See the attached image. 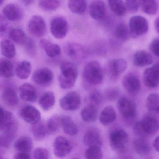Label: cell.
Returning a JSON list of instances; mask_svg holds the SVG:
<instances>
[{"label":"cell","instance_id":"33","mask_svg":"<svg viewBox=\"0 0 159 159\" xmlns=\"http://www.w3.org/2000/svg\"><path fill=\"white\" fill-rule=\"evenodd\" d=\"M15 72L12 63L7 58L0 59V75L5 78L14 76Z\"/></svg>","mask_w":159,"mask_h":159},{"label":"cell","instance_id":"12","mask_svg":"<svg viewBox=\"0 0 159 159\" xmlns=\"http://www.w3.org/2000/svg\"><path fill=\"white\" fill-rule=\"evenodd\" d=\"M66 55L75 60L84 59L87 55V49L84 46L75 43H68L64 46Z\"/></svg>","mask_w":159,"mask_h":159},{"label":"cell","instance_id":"52","mask_svg":"<svg viewBox=\"0 0 159 159\" xmlns=\"http://www.w3.org/2000/svg\"><path fill=\"white\" fill-rule=\"evenodd\" d=\"M153 147L157 152L159 153V136L155 139L153 143Z\"/></svg>","mask_w":159,"mask_h":159},{"label":"cell","instance_id":"19","mask_svg":"<svg viewBox=\"0 0 159 159\" xmlns=\"http://www.w3.org/2000/svg\"><path fill=\"white\" fill-rule=\"evenodd\" d=\"M89 12L91 17L96 21L103 19L106 15V7L102 0H93L89 6Z\"/></svg>","mask_w":159,"mask_h":159},{"label":"cell","instance_id":"49","mask_svg":"<svg viewBox=\"0 0 159 159\" xmlns=\"http://www.w3.org/2000/svg\"><path fill=\"white\" fill-rule=\"evenodd\" d=\"M149 49L154 55L159 58V37L153 40L149 46Z\"/></svg>","mask_w":159,"mask_h":159},{"label":"cell","instance_id":"23","mask_svg":"<svg viewBox=\"0 0 159 159\" xmlns=\"http://www.w3.org/2000/svg\"><path fill=\"white\" fill-rule=\"evenodd\" d=\"M40 45L47 55L50 58H55L60 55L61 53V49L59 45L53 44L47 39H41Z\"/></svg>","mask_w":159,"mask_h":159},{"label":"cell","instance_id":"35","mask_svg":"<svg viewBox=\"0 0 159 159\" xmlns=\"http://www.w3.org/2000/svg\"><path fill=\"white\" fill-rule=\"evenodd\" d=\"M108 3L112 12L119 16H124L127 12L126 5L122 0H108Z\"/></svg>","mask_w":159,"mask_h":159},{"label":"cell","instance_id":"54","mask_svg":"<svg viewBox=\"0 0 159 159\" xmlns=\"http://www.w3.org/2000/svg\"><path fill=\"white\" fill-rule=\"evenodd\" d=\"M34 0H23L24 3L26 5L31 4L32 3L34 2Z\"/></svg>","mask_w":159,"mask_h":159},{"label":"cell","instance_id":"36","mask_svg":"<svg viewBox=\"0 0 159 159\" xmlns=\"http://www.w3.org/2000/svg\"><path fill=\"white\" fill-rule=\"evenodd\" d=\"M68 7L72 13L82 15L87 8L86 0H69Z\"/></svg>","mask_w":159,"mask_h":159},{"label":"cell","instance_id":"45","mask_svg":"<svg viewBox=\"0 0 159 159\" xmlns=\"http://www.w3.org/2000/svg\"><path fill=\"white\" fill-rule=\"evenodd\" d=\"M141 0H126L125 5L128 10L131 12L138 11L141 5Z\"/></svg>","mask_w":159,"mask_h":159},{"label":"cell","instance_id":"15","mask_svg":"<svg viewBox=\"0 0 159 159\" xmlns=\"http://www.w3.org/2000/svg\"><path fill=\"white\" fill-rule=\"evenodd\" d=\"M20 116L27 123L34 124L41 120V114L38 109L32 105H26L20 109Z\"/></svg>","mask_w":159,"mask_h":159},{"label":"cell","instance_id":"30","mask_svg":"<svg viewBox=\"0 0 159 159\" xmlns=\"http://www.w3.org/2000/svg\"><path fill=\"white\" fill-rule=\"evenodd\" d=\"M2 97L4 102L7 105L14 106L18 104V96L16 91L12 88H6L3 91Z\"/></svg>","mask_w":159,"mask_h":159},{"label":"cell","instance_id":"7","mask_svg":"<svg viewBox=\"0 0 159 159\" xmlns=\"http://www.w3.org/2000/svg\"><path fill=\"white\" fill-rule=\"evenodd\" d=\"M50 31L52 35L57 39H62L68 33L69 25L66 19L63 17L57 16L51 20Z\"/></svg>","mask_w":159,"mask_h":159},{"label":"cell","instance_id":"38","mask_svg":"<svg viewBox=\"0 0 159 159\" xmlns=\"http://www.w3.org/2000/svg\"><path fill=\"white\" fill-rule=\"evenodd\" d=\"M116 38L122 41H126L130 38L129 27L124 23H120L116 27L115 32Z\"/></svg>","mask_w":159,"mask_h":159},{"label":"cell","instance_id":"2","mask_svg":"<svg viewBox=\"0 0 159 159\" xmlns=\"http://www.w3.org/2000/svg\"><path fill=\"white\" fill-rule=\"evenodd\" d=\"M83 77L86 82L91 85L101 84L103 80V73L101 65L96 61H91L84 66Z\"/></svg>","mask_w":159,"mask_h":159},{"label":"cell","instance_id":"41","mask_svg":"<svg viewBox=\"0 0 159 159\" xmlns=\"http://www.w3.org/2000/svg\"><path fill=\"white\" fill-rule=\"evenodd\" d=\"M60 5V0H39V7L45 11H55Z\"/></svg>","mask_w":159,"mask_h":159},{"label":"cell","instance_id":"1","mask_svg":"<svg viewBox=\"0 0 159 159\" xmlns=\"http://www.w3.org/2000/svg\"><path fill=\"white\" fill-rule=\"evenodd\" d=\"M61 73L59 82L61 87L63 89H68L75 85L78 76V71L76 65L70 62L63 61L60 65Z\"/></svg>","mask_w":159,"mask_h":159},{"label":"cell","instance_id":"29","mask_svg":"<svg viewBox=\"0 0 159 159\" xmlns=\"http://www.w3.org/2000/svg\"><path fill=\"white\" fill-rule=\"evenodd\" d=\"M14 147L19 152L30 153L33 148L32 140L28 136L20 137L15 142Z\"/></svg>","mask_w":159,"mask_h":159},{"label":"cell","instance_id":"13","mask_svg":"<svg viewBox=\"0 0 159 159\" xmlns=\"http://www.w3.org/2000/svg\"><path fill=\"white\" fill-rule=\"evenodd\" d=\"M143 82L147 87H157L159 84V63L146 69L143 74Z\"/></svg>","mask_w":159,"mask_h":159},{"label":"cell","instance_id":"11","mask_svg":"<svg viewBox=\"0 0 159 159\" xmlns=\"http://www.w3.org/2000/svg\"><path fill=\"white\" fill-rule=\"evenodd\" d=\"M34 82L42 87H48L53 81V72L48 68H42L36 70L33 75Z\"/></svg>","mask_w":159,"mask_h":159},{"label":"cell","instance_id":"34","mask_svg":"<svg viewBox=\"0 0 159 159\" xmlns=\"http://www.w3.org/2000/svg\"><path fill=\"white\" fill-rule=\"evenodd\" d=\"M8 37L11 41L20 45H24L28 38L24 31L18 28H14L10 30Z\"/></svg>","mask_w":159,"mask_h":159},{"label":"cell","instance_id":"10","mask_svg":"<svg viewBox=\"0 0 159 159\" xmlns=\"http://www.w3.org/2000/svg\"><path fill=\"white\" fill-rule=\"evenodd\" d=\"M81 100L79 94L75 91H71L60 100V105L65 111H75L79 109Z\"/></svg>","mask_w":159,"mask_h":159},{"label":"cell","instance_id":"50","mask_svg":"<svg viewBox=\"0 0 159 159\" xmlns=\"http://www.w3.org/2000/svg\"><path fill=\"white\" fill-rule=\"evenodd\" d=\"M7 23L5 18L0 15V33H3L7 30Z\"/></svg>","mask_w":159,"mask_h":159},{"label":"cell","instance_id":"18","mask_svg":"<svg viewBox=\"0 0 159 159\" xmlns=\"http://www.w3.org/2000/svg\"><path fill=\"white\" fill-rule=\"evenodd\" d=\"M5 17L11 21H17L21 19L24 12L20 6L16 4H8L2 9Z\"/></svg>","mask_w":159,"mask_h":159},{"label":"cell","instance_id":"26","mask_svg":"<svg viewBox=\"0 0 159 159\" xmlns=\"http://www.w3.org/2000/svg\"><path fill=\"white\" fill-rule=\"evenodd\" d=\"M81 118L88 123L94 122L98 116V109L96 105L90 104L85 106L80 113Z\"/></svg>","mask_w":159,"mask_h":159},{"label":"cell","instance_id":"3","mask_svg":"<svg viewBox=\"0 0 159 159\" xmlns=\"http://www.w3.org/2000/svg\"><path fill=\"white\" fill-rule=\"evenodd\" d=\"M159 129L158 120L154 117L147 116L138 121L134 127V132L138 136L152 135Z\"/></svg>","mask_w":159,"mask_h":159},{"label":"cell","instance_id":"55","mask_svg":"<svg viewBox=\"0 0 159 159\" xmlns=\"http://www.w3.org/2000/svg\"><path fill=\"white\" fill-rule=\"evenodd\" d=\"M3 2L4 0H0V5L2 4V3Z\"/></svg>","mask_w":159,"mask_h":159},{"label":"cell","instance_id":"32","mask_svg":"<svg viewBox=\"0 0 159 159\" xmlns=\"http://www.w3.org/2000/svg\"><path fill=\"white\" fill-rule=\"evenodd\" d=\"M1 53L2 56L7 58H12L16 55V49L15 45L12 41L4 39L0 43Z\"/></svg>","mask_w":159,"mask_h":159},{"label":"cell","instance_id":"46","mask_svg":"<svg viewBox=\"0 0 159 159\" xmlns=\"http://www.w3.org/2000/svg\"><path fill=\"white\" fill-rule=\"evenodd\" d=\"M33 158L35 159H47L49 158L48 150L43 147H38L34 151Z\"/></svg>","mask_w":159,"mask_h":159},{"label":"cell","instance_id":"47","mask_svg":"<svg viewBox=\"0 0 159 159\" xmlns=\"http://www.w3.org/2000/svg\"><path fill=\"white\" fill-rule=\"evenodd\" d=\"M26 51L30 55H35L36 52V46L32 39L27 38V41L24 44Z\"/></svg>","mask_w":159,"mask_h":159},{"label":"cell","instance_id":"17","mask_svg":"<svg viewBox=\"0 0 159 159\" xmlns=\"http://www.w3.org/2000/svg\"><path fill=\"white\" fill-rule=\"evenodd\" d=\"M83 143L88 147L102 146V141L99 130L95 128H91L87 130L83 137Z\"/></svg>","mask_w":159,"mask_h":159},{"label":"cell","instance_id":"8","mask_svg":"<svg viewBox=\"0 0 159 159\" xmlns=\"http://www.w3.org/2000/svg\"><path fill=\"white\" fill-rule=\"evenodd\" d=\"M28 30L31 35L36 38L44 36L47 28L43 18L37 15L33 16L28 22Z\"/></svg>","mask_w":159,"mask_h":159},{"label":"cell","instance_id":"21","mask_svg":"<svg viewBox=\"0 0 159 159\" xmlns=\"http://www.w3.org/2000/svg\"><path fill=\"white\" fill-rule=\"evenodd\" d=\"M153 57L149 52L141 50L134 53L133 57V63L135 66L143 67L152 64Z\"/></svg>","mask_w":159,"mask_h":159},{"label":"cell","instance_id":"16","mask_svg":"<svg viewBox=\"0 0 159 159\" xmlns=\"http://www.w3.org/2000/svg\"><path fill=\"white\" fill-rule=\"evenodd\" d=\"M124 88L130 94L135 95L140 91L141 82L139 77L133 73L126 74L122 80Z\"/></svg>","mask_w":159,"mask_h":159},{"label":"cell","instance_id":"39","mask_svg":"<svg viewBox=\"0 0 159 159\" xmlns=\"http://www.w3.org/2000/svg\"><path fill=\"white\" fill-rule=\"evenodd\" d=\"M146 106L150 112L159 114V94L153 93L148 97Z\"/></svg>","mask_w":159,"mask_h":159},{"label":"cell","instance_id":"5","mask_svg":"<svg viewBox=\"0 0 159 159\" xmlns=\"http://www.w3.org/2000/svg\"><path fill=\"white\" fill-rule=\"evenodd\" d=\"M148 28L147 20L142 16H134L129 21L130 33L133 38H137L145 34L148 31Z\"/></svg>","mask_w":159,"mask_h":159},{"label":"cell","instance_id":"42","mask_svg":"<svg viewBox=\"0 0 159 159\" xmlns=\"http://www.w3.org/2000/svg\"><path fill=\"white\" fill-rule=\"evenodd\" d=\"M87 158L100 159L103 157V152L100 146H91L86 150L85 153Z\"/></svg>","mask_w":159,"mask_h":159},{"label":"cell","instance_id":"4","mask_svg":"<svg viewBox=\"0 0 159 159\" xmlns=\"http://www.w3.org/2000/svg\"><path fill=\"white\" fill-rule=\"evenodd\" d=\"M17 129V123L13 114L0 106V130L14 137Z\"/></svg>","mask_w":159,"mask_h":159},{"label":"cell","instance_id":"51","mask_svg":"<svg viewBox=\"0 0 159 159\" xmlns=\"http://www.w3.org/2000/svg\"><path fill=\"white\" fill-rule=\"evenodd\" d=\"M14 158L16 159H30L31 157L29 153L20 152L15 155Z\"/></svg>","mask_w":159,"mask_h":159},{"label":"cell","instance_id":"14","mask_svg":"<svg viewBox=\"0 0 159 159\" xmlns=\"http://www.w3.org/2000/svg\"><path fill=\"white\" fill-rule=\"evenodd\" d=\"M117 107L121 115L126 119H131L136 115L135 104L129 99L121 98L117 103Z\"/></svg>","mask_w":159,"mask_h":159},{"label":"cell","instance_id":"28","mask_svg":"<svg viewBox=\"0 0 159 159\" xmlns=\"http://www.w3.org/2000/svg\"><path fill=\"white\" fill-rule=\"evenodd\" d=\"M31 131L34 139L37 141L43 140L49 133L48 129L47 123L43 121H39L35 124H32Z\"/></svg>","mask_w":159,"mask_h":159},{"label":"cell","instance_id":"22","mask_svg":"<svg viewBox=\"0 0 159 159\" xmlns=\"http://www.w3.org/2000/svg\"><path fill=\"white\" fill-rule=\"evenodd\" d=\"M127 66V61L124 59H114L109 62V72L114 77H117L126 71Z\"/></svg>","mask_w":159,"mask_h":159},{"label":"cell","instance_id":"53","mask_svg":"<svg viewBox=\"0 0 159 159\" xmlns=\"http://www.w3.org/2000/svg\"><path fill=\"white\" fill-rule=\"evenodd\" d=\"M155 26L156 30L159 34V17L157 18L155 20Z\"/></svg>","mask_w":159,"mask_h":159},{"label":"cell","instance_id":"24","mask_svg":"<svg viewBox=\"0 0 159 159\" xmlns=\"http://www.w3.org/2000/svg\"><path fill=\"white\" fill-rule=\"evenodd\" d=\"M61 126L64 132L68 135L75 136L78 133L79 129L73 119L69 116L61 117Z\"/></svg>","mask_w":159,"mask_h":159},{"label":"cell","instance_id":"40","mask_svg":"<svg viewBox=\"0 0 159 159\" xmlns=\"http://www.w3.org/2000/svg\"><path fill=\"white\" fill-rule=\"evenodd\" d=\"M134 145L136 152L142 156L147 155L150 151L149 144L143 138H139L135 140L134 143Z\"/></svg>","mask_w":159,"mask_h":159},{"label":"cell","instance_id":"25","mask_svg":"<svg viewBox=\"0 0 159 159\" xmlns=\"http://www.w3.org/2000/svg\"><path fill=\"white\" fill-rule=\"evenodd\" d=\"M116 119V113L113 106H107L102 111L99 117L100 123L105 126L113 123Z\"/></svg>","mask_w":159,"mask_h":159},{"label":"cell","instance_id":"6","mask_svg":"<svg viewBox=\"0 0 159 159\" xmlns=\"http://www.w3.org/2000/svg\"><path fill=\"white\" fill-rule=\"evenodd\" d=\"M129 139L127 133L120 129L113 131L109 135L110 146L115 151L124 150L129 142Z\"/></svg>","mask_w":159,"mask_h":159},{"label":"cell","instance_id":"9","mask_svg":"<svg viewBox=\"0 0 159 159\" xmlns=\"http://www.w3.org/2000/svg\"><path fill=\"white\" fill-rule=\"evenodd\" d=\"M72 149V146L69 140L62 136L56 137L53 144V151L56 157L63 158L69 155Z\"/></svg>","mask_w":159,"mask_h":159},{"label":"cell","instance_id":"37","mask_svg":"<svg viewBox=\"0 0 159 159\" xmlns=\"http://www.w3.org/2000/svg\"><path fill=\"white\" fill-rule=\"evenodd\" d=\"M140 6L142 10L148 15H156L158 10L156 0H141Z\"/></svg>","mask_w":159,"mask_h":159},{"label":"cell","instance_id":"43","mask_svg":"<svg viewBox=\"0 0 159 159\" xmlns=\"http://www.w3.org/2000/svg\"><path fill=\"white\" fill-rule=\"evenodd\" d=\"M61 126V117L58 116H53L49 119L47 123V126L49 133L57 132Z\"/></svg>","mask_w":159,"mask_h":159},{"label":"cell","instance_id":"20","mask_svg":"<svg viewBox=\"0 0 159 159\" xmlns=\"http://www.w3.org/2000/svg\"><path fill=\"white\" fill-rule=\"evenodd\" d=\"M20 97L23 101L34 102L37 99L35 88L30 83H24L19 87Z\"/></svg>","mask_w":159,"mask_h":159},{"label":"cell","instance_id":"44","mask_svg":"<svg viewBox=\"0 0 159 159\" xmlns=\"http://www.w3.org/2000/svg\"><path fill=\"white\" fill-rule=\"evenodd\" d=\"M89 99L92 103V104L95 105H99L102 101V95L99 91L94 90L91 92Z\"/></svg>","mask_w":159,"mask_h":159},{"label":"cell","instance_id":"27","mask_svg":"<svg viewBox=\"0 0 159 159\" xmlns=\"http://www.w3.org/2000/svg\"><path fill=\"white\" fill-rule=\"evenodd\" d=\"M56 103L55 94L52 91H47L40 97L39 101V105L41 108L47 111L50 110Z\"/></svg>","mask_w":159,"mask_h":159},{"label":"cell","instance_id":"48","mask_svg":"<svg viewBox=\"0 0 159 159\" xmlns=\"http://www.w3.org/2000/svg\"><path fill=\"white\" fill-rule=\"evenodd\" d=\"M14 137L7 134L0 136V147H8L10 146Z\"/></svg>","mask_w":159,"mask_h":159},{"label":"cell","instance_id":"31","mask_svg":"<svg viewBox=\"0 0 159 159\" xmlns=\"http://www.w3.org/2000/svg\"><path fill=\"white\" fill-rule=\"evenodd\" d=\"M31 72V64L27 61H22L18 63L15 70L16 75L21 79H26Z\"/></svg>","mask_w":159,"mask_h":159}]
</instances>
